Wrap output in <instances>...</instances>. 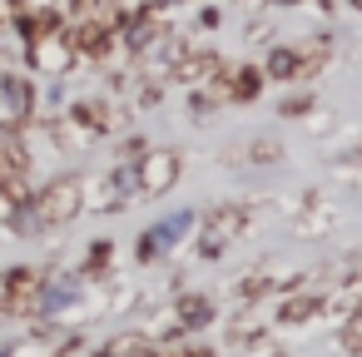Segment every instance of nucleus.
Instances as JSON below:
<instances>
[{
  "mask_svg": "<svg viewBox=\"0 0 362 357\" xmlns=\"http://www.w3.org/2000/svg\"><path fill=\"white\" fill-rule=\"evenodd\" d=\"M35 213H40V223H65V218H75V213H80V179L50 184L45 199L35 204Z\"/></svg>",
  "mask_w": 362,
  "mask_h": 357,
  "instance_id": "1",
  "label": "nucleus"
},
{
  "mask_svg": "<svg viewBox=\"0 0 362 357\" xmlns=\"http://www.w3.org/2000/svg\"><path fill=\"white\" fill-rule=\"evenodd\" d=\"M243 223H248V209H243V204H228V209H218V213L209 218V238H204V253H218V248H223V243H228V238H233V233H238Z\"/></svg>",
  "mask_w": 362,
  "mask_h": 357,
  "instance_id": "2",
  "label": "nucleus"
},
{
  "mask_svg": "<svg viewBox=\"0 0 362 357\" xmlns=\"http://www.w3.org/2000/svg\"><path fill=\"white\" fill-rule=\"evenodd\" d=\"M174 174H179V159H174V154H154V159L144 164V194H164V189L174 184Z\"/></svg>",
  "mask_w": 362,
  "mask_h": 357,
  "instance_id": "3",
  "label": "nucleus"
},
{
  "mask_svg": "<svg viewBox=\"0 0 362 357\" xmlns=\"http://www.w3.org/2000/svg\"><path fill=\"white\" fill-rule=\"evenodd\" d=\"M35 60H40L45 70H60V65L70 60V50H65V45H40V50H35Z\"/></svg>",
  "mask_w": 362,
  "mask_h": 357,
  "instance_id": "4",
  "label": "nucleus"
},
{
  "mask_svg": "<svg viewBox=\"0 0 362 357\" xmlns=\"http://www.w3.org/2000/svg\"><path fill=\"white\" fill-rule=\"evenodd\" d=\"M268 70H273V75H293V70H298V60H293V50H278Z\"/></svg>",
  "mask_w": 362,
  "mask_h": 357,
  "instance_id": "5",
  "label": "nucleus"
},
{
  "mask_svg": "<svg viewBox=\"0 0 362 357\" xmlns=\"http://www.w3.org/2000/svg\"><path fill=\"white\" fill-rule=\"evenodd\" d=\"M189 357H209V352H189Z\"/></svg>",
  "mask_w": 362,
  "mask_h": 357,
  "instance_id": "6",
  "label": "nucleus"
},
{
  "mask_svg": "<svg viewBox=\"0 0 362 357\" xmlns=\"http://www.w3.org/2000/svg\"><path fill=\"white\" fill-rule=\"evenodd\" d=\"M352 6H357V11H362V0H352Z\"/></svg>",
  "mask_w": 362,
  "mask_h": 357,
  "instance_id": "7",
  "label": "nucleus"
}]
</instances>
